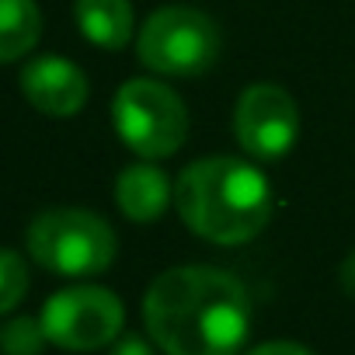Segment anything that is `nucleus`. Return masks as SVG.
<instances>
[{
    "label": "nucleus",
    "mask_w": 355,
    "mask_h": 355,
    "mask_svg": "<svg viewBox=\"0 0 355 355\" xmlns=\"http://www.w3.org/2000/svg\"><path fill=\"white\" fill-rule=\"evenodd\" d=\"M77 28L87 42L101 49H122L132 39V4L129 0H77Z\"/></svg>",
    "instance_id": "nucleus-10"
},
{
    "label": "nucleus",
    "mask_w": 355,
    "mask_h": 355,
    "mask_svg": "<svg viewBox=\"0 0 355 355\" xmlns=\"http://www.w3.org/2000/svg\"><path fill=\"white\" fill-rule=\"evenodd\" d=\"M237 143L258 160H279L293 150L300 132L296 101L275 84H254L241 94L234 112Z\"/></svg>",
    "instance_id": "nucleus-7"
},
{
    "label": "nucleus",
    "mask_w": 355,
    "mask_h": 355,
    "mask_svg": "<svg viewBox=\"0 0 355 355\" xmlns=\"http://www.w3.org/2000/svg\"><path fill=\"white\" fill-rule=\"evenodd\" d=\"M46 341L49 338L42 331V320H32V317H15L0 331V348L8 355H39Z\"/></svg>",
    "instance_id": "nucleus-13"
},
{
    "label": "nucleus",
    "mask_w": 355,
    "mask_h": 355,
    "mask_svg": "<svg viewBox=\"0 0 355 355\" xmlns=\"http://www.w3.org/2000/svg\"><path fill=\"white\" fill-rule=\"evenodd\" d=\"M28 251L56 275H98L115 261V230L87 209H49L32 220Z\"/></svg>",
    "instance_id": "nucleus-3"
},
{
    "label": "nucleus",
    "mask_w": 355,
    "mask_h": 355,
    "mask_svg": "<svg viewBox=\"0 0 355 355\" xmlns=\"http://www.w3.org/2000/svg\"><path fill=\"white\" fill-rule=\"evenodd\" d=\"M248 355H313V352L303 348V345H296V341H268V345H258Z\"/></svg>",
    "instance_id": "nucleus-15"
},
{
    "label": "nucleus",
    "mask_w": 355,
    "mask_h": 355,
    "mask_svg": "<svg viewBox=\"0 0 355 355\" xmlns=\"http://www.w3.org/2000/svg\"><path fill=\"white\" fill-rule=\"evenodd\" d=\"M220 28L209 15L185 8V4H171L160 8L146 18L139 28L136 49L143 67L171 77H199L220 60Z\"/></svg>",
    "instance_id": "nucleus-4"
},
{
    "label": "nucleus",
    "mask_w": 355,
    "mask_h": 355,
    "mask_svg": "<svg viewBox=\"0 0 355 355\" xmlns=\"http://www.w3.org/2000/svg\"><path fill=\"white\" fill-rule=\"evenodd\" d=\"M42 35V15L35 0H0V63H11L35 49Z\"/></svg>",
    "instance_id": "nucleus-11"
},
{
    "label": "nucleus",
    "mask_w": 355,
    "mask_h": 355,
    "mask_svg": "<svg viewBox=\"0 0 355 355\" xmlns=\"http://www.w3.org/2000/svg\"><path fill=\"white\" fill-rule=\"evenodd\" d=\"M143 320L167 355H237L251 331V300L230 272L185 265L153 279Z\"/></svg>",
    "instance_id": "nucleus-1"
},
{
    "label": "nucleus",
    "mask_w": 355,
    "mask_h": 355,
    "mask_svg": "<svg viewBox=\"0 0 355 355\" xmlns=\"http://www.w3.org/2000/svg\"><path fill=\"white\" fill-rule=\"evenodd\" d=\"M21 91L39 112L53 119H70L87 101V77L77 63L63 56H35L21 70Z\"/></svg>",
    "instance_id": "nucleus-8"
},
{
    "label": "nucleus",
    "mask_w": 355,
    "mask_h": 355,
    "mask_svg": "<svg viewBox=\"0 0 355 355\" xmlns=\"http://www.w3.org/2000/svg\"><path fill=\"white\" fill-rule=\"evenodd\" d=\"M125 310L115 293L101 286H70L46 300L42 331L67 352H94L119 338Z\"/></svg>",
    "instance_id": "nucleus-6"
},
{
    "label": "nucleus",
    "mask_w": 355,
    "mask_h": 355,
    "mask_svg": "<svg viewBox=\"0 0 355 355\" xmlns=\"http://www.w3.org/2000/svg\"><path fill=\"white\" fill-rule=\"evenodd\" d=\"M108 355H153V348H150L143 338L125 334V338H115V341H112V352H108Z\"/></svg>",
    "instance_id": "nucleus-14"
},
{
    "label": "nucleus",
    "mask_w": 355,
    "mask_h": 355,
    "mask_svg": "<svg viewBox=\"0 0 355 355\" xmlns=\"http://www.w3.org/2000/svg\"><path fill=\"white\" fill-rule=\"evenodd\" d=\"M171 196V178L150 160L129 164L115 182V202L132 223H153L157 216H164Z\"/></svg>",
    "instance_id": "nucleus-9"
},
{
    "label": "nucleus",
    "mask_w": 355,
    "mask_h": 355,
    "mask_svg": "<svg viewBox=\"0 0 355 355\" xmlns=\"http://www.w3.org/2000/svg\"><path fill=\"white\" fill-rule=\"evenodd\" d=\"M28 293V268L21 261V254L0 248V313L15 310Z\"/></svg>",
    "instance_id": "nucleus-12"
},
{
    "label": "nucleus",
    "mask_w": 355,
    "mask_h": 355,
    "mask_svg": "<svg viewBox=\"0 0 355 355\" xmlns=\"http://www.w3.org/2000/svg\"><path fill=\"white\" fill-rule=\"evenodd\" d=\"M112 119L122 143L146 160L178 153L189 136L185 101L160 80L122 84L112 101Z\"/></svg>",
    "instance_id": "nucleus-5"
},
{
    "label": "nucleus",
    "mask_w": 355,
    "mask_h": 355,
    "mask_svg": "<svg viewBox=\"0 0 355 355\" xmlns=\"http://www.w3.org/2000/svg\"><path fill=\"white\" fill-rule=\"evenodd\" d=\"M174 206L185 227L213 244H244L272 220L268 178L237 157H206L182 171Z\"/></svg>",
    "instance_id": "nucleus-2"
}]
</instances>
